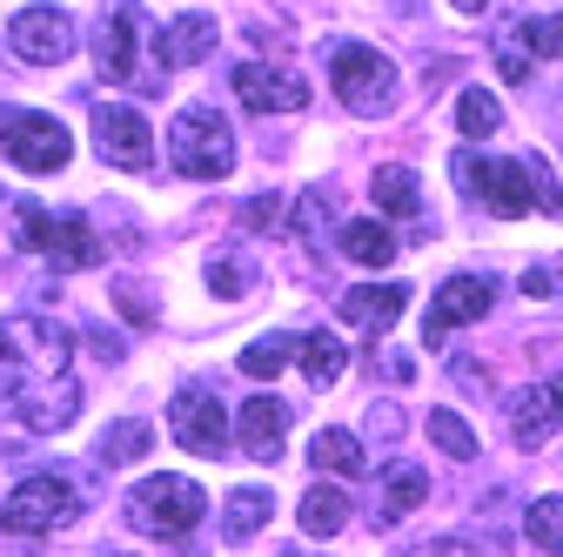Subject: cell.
Wrapping results in <instances>:
<instances>
[{
	"mask_svg": "<svg viewBox=\"0 0 563 557\" xmlns=\"http://www.w3.org/2000/svg\"><path fill=\"white\" fill-rule=\"evenodd\" d=\"M95 149L114 168H148L155 162V134L134 108H95Z\"/></svg>",
	"mask_w": 563,
	"mask_h": 557,
	"instance_id": "11",
	"label": "cell"
},
{
	"mask_svg": "<svg viewBox=\"0 0 563 557\" xmlns=\"http://www.w3.org/2000/svg\"><path fill=\"white\" fill-rule=\"evenodd\" d=\"M201 511H208V491H201L195 477H148V483H141V491L128 498L134 531H155V537H181V531H195Z\"/></svg>",
	"mask_w": 563,
	"mask_h": 557,
	"instance_id": "5",
	"label": "cell"
},
{
	"mask_svg": "<svg viewBox=\"0 0 563 557\" xmlns=\"http://www.w3.org/2000/svg\"><path fill=\"white\" fill-rule=\"evenodd\" d=\"M235 95L255 114H296V108H309V81L289 75V67H262V61L235 67Z\"/></svg>",
	"mask_w": 563,
	"mask_h": 557,
	"instance_id": "12",
	"label": "cell"
},
{
	"mask_svg": "<svg viewBox=\"0 0 563 557\" xmlns=\"http://www.w3.org/2000/svg\"><path fill=\"white\" fill-rule=\"evenodd\" d=\"M497 67H504V81H530V47H523V34H504L497 41Z\"/></svg>",
	"mask_w": 563,
	"mask_h": 557,
	"instance_id": "33",
	"label": "cell"
},
{
	"mask_svg": "<svg viewBox=\"0 0 563 557\" xmlns=\"http://www.w3.org/2000/svg\"><path fill=\"white\" fill-rule=\"evenodd\" d=\"M517 34H523V47H530L537 61H556V54H563V14H537V21H517Z\"/></svg>",
	"mask_w": 563,
	"mask_h": 557,
	"instance_id": "31",
	"label": "cell"
},
{
	"mask_svg": "<svg viewBox=\"0 0 563 557\" xmlns=\"http://www.w3.org/2000/svg\"><path fill=\"white\" fill-rule=\"evenodd\" d=\"M8 41H14L21 61H34V67H60L67 54H75V21H67L60 8H21V14L8 21Z\"/></svg>",
	"mask_w": 563,
	"mask_h": 557,
	"instance_id": "9",
	"label": "cell"
},
{
	"mask_svg": "<svg viewBox=\"0 0 563 557\" xmlns=\"http://www.w3.org/2000/svg\"><path fill=\"white\" fill-rule=\"evenodd\" d=\"M148 444H155V430H148V424H134V416H128V424H108V430H101L95 457H101L108 470H121V463H134L141 450H148Z\"/></svg>",
	"mask_w": 563,
	"mask_h": 557,
	"instance_id": "28",
	"label": "cell"
},
{
	"mask_svg": "<svg viewBox=\"0 0 563 557\" xmlns=\"http://www.w3.org/2000/svg\"><path fill=\"white\" fill-rule=\"evenodd\" d=\"M416 504H430V470H422V463H389V470H383V511H376V524L389 531V524H402Z\"/></svg>",
	"mask_w": 563,
	"mask_h": 557,
	"instance_id": "16",
	"label": "cell"
},
{
	"mask_svg": "<svg viewBox=\"0 0 563 557\" xmlns=\"http://www.w3.org/2000/svg\"><path fill=\"white\" fill-rule=\"evenodd\" d=\"M262 524H268V491H262V483H235L229 504H222V537L229 544H249Z\"/></svg>",
	"mask_w": 563,
	"mask_h": 557,
	"instance_id": "20",
	"label": "cell"
},
{
	"mask_svg": "<svg viewBox=\"0 0 563 557\" xmlns=\"http://www.w3.org/2000/svg\"><path fill=\"white\" fill-rule=\"evenodd\" d=\"M168 162L195 182H222L235 168V134L222 114H208V108H181L175 128H168Z\"/></svg>",
	"mask_w": 563,
	"mask_h": 557,
	"instance_id": "3",
	"label": "cell"
},
{
	"mask_svg": "<svg viewBox=\"0 0 563 557\" xmlns=\"http://www.w3.org/2000/svg\"><path fill=\"white\" fill-rule=\"evenodd\" d=\"M216 41H222L216 14H181L155 34V67H195V61L216 54Z\"/></svg>",
	"mask_w": 563,
	"mask_h": 557,
	"instance_id": "14",
	"label": "cell"
},
{
	"mask_svg": "<svg viewBox=\"0 0 563 557\" xmlns=\"http://www.w3.org/2000/svg\"><path fill=\"white\" fill-rule=\"evenodd\" d=\"M523 531H530V544L543 557H563V498H537L530 517H523Z\"/></svg>",
	"mask_w": 563,
	"mask_h": 557,
	"instance_id": "29",
	"label": "cell"
},
{
	"mask_svg": "<svg viewBox=\"0 0 563 557\" xmlns=\"http://www.w3.org/2000/svg\"><path fill=\"white\" fill-rule=\"evenodd\" d=\"M450 8H463V14H483V8H489V0H450Z\"/></svg>",
	"mask_w": 563,
	"mask_h": 557,
	"instance_id": "40",
	"label": "cell"
},
{
	"mask_svg": "<svg viewBox=\"0 0 563 557\" xmlns=\"http://www.w3.org/2000/svg\"><path fill=\"white\" fill-rule=\"evenodd\" d=\"M275 216H282V201H275V195H255V201H242V222H249V229H268Z\"/></svg>",
	"mask_w": 563,
	"mask_h": 557,
	"instance_id": "36",
	"label": "cell"
},
{
	"mask_svg": "<svg viewBox=\"0 0 563 557\" xmlns=\"http://www.w3.org/2000/svg\"><path fill=\"white\" fill-rule=\"evenodd\" d=\"M282 437H289V409H282L275 396H249V403H242V424H235L242 457L275 463V457H282Z\"/></svg>",
	"mask_w": 563,
	"mask_h": 557,
	"instance_id": "15",
	"label": "cell"
},
{
	"mask_svg": "<svg viewBox=\"0 0 563 557\" xmlns=\"http://www.w3.org/2000/svg\"><path fill=\"white\" fill-rule=\"evenodd\" d=\"M168 430H175V444L195 450V457H222V450H229V416H222V403L208 396V390H181V396L168 403Z\"/></svg>",
	"mask_w": 563,
	"mask_h": 557,
	"instance_id": "8",
	"label": "cell"
},
{
	"mask_svg": "<svg viewBox=\"0 0 563 557\" xmlns=\"http://www.w3.org/2000/svg\"><path fill=\"white\" fill-rule=\"evenodd\" d=\"M402 303H409V290L402 283H383V290H349L342 296V323H363V329H389L396 316H402Z\"/></svg>",
	"mask_w": 563,
	"mask_h": 557,
	"instance_id": "19",
	"label": "cell"
},
{
	"mask_svg": "<svg viewBox=\"0 0 563 557\" xmlns=\"http://www.w3.org/2000/svg\"><path fill=\"white\" fill-rule=\"evenodd\" d=\"M41 255H54V269H95V262H101V242H95V229H88L81 216H54Z\"/></svg>",
	"mask_w": 563,
	"mask_h": 557,
	"instance_id": "18",
	"label": "cell"
},
{
	"mask_svg": "<svg viewBox=\"0 0 563 557\" xmlns=\"http://www.w3.org/2000/svg\"><path fill=\"white\" fill-rule=\"evenodd\" d=\"M456 128L470 134V142H489V134L504 128V101L483 95V88H463V95H456Z\"/></svg>",
	"mask_w": 563,
	"mask_h": 557,
	"instance_id": "26",
	"label": "cell"
},
{
	"mask_svg": "<svg viewBox=\"0 0 563 557\" xmlns=\"http://www.w3.org/2000/svg\"><path fill=\"white\" fill-rule=\"evenodd\" d=\"M296 517H302V531H309V537H335V531L349 524V498L335 491V483H309V498H302V511H296Z\"/></svg>",
	"mask_w": 563,
	"mask_h": 557,
	"instance_id": "24",
	"label": "cell"
},
{
	"mask_svg": "<svg viewBox=\"0 0 563 557\" xmlns=\"http://www.w3.org/2000/svg\"><path fill=\"white\" fill-rule=\"evenodd\" d=\"M369 195H376V208H389V216H422V188H416V175H409L402 162H389V168H376V182H369Z\"/></svg>",
	"mask_w": 563,
	"mask_h": 557,
	"instance_id": "25",
	"label": "cell"
},
{
	"mask_svg": "<svg viewBox=\"0 0 563 557\" xmlns=\"http://www.w3.org/2000/svg\"><path fill=\"white\" fill-rule=\"evenodd\" d=\"M329 81H335V101H342L349 114H363V121L389 114V108H396V95H402L396 61H389V54H376V47H335Z\"/></svg>",
	"mask_w": 563,
	"mask_h": 557,
	"instance_id": "2",
	"label": "cell"
},
{
	"mask_svg": "<svg viewBox=\"0 0 563 557\" xmlns=\"http://www.w3.org/2000/svg\"><path fill=\"white\" fill-rule=\"evenodd\" d=\"M309 463L329 470V477H363V470H369L363 444L349 437V430H316V437H309Z\"/></svg>",
	"mask_w": 563,
	"mask_h": 557,
	"instance_id": "22",
	"label": "cell"
},
{
	"mask_svg": "<svg viewBox=\"0 0 563 557\" xmlns=\"http://www.w3.org/2000/svg\"><path fill=\"white\" fill-rule=\"evenodd\" d=\"M430 444H437L443 457H456V463H470V457H476V430L463 424L456 409H430Z\"/></svg>",
	"mask_w": 563,
	"mask_h": 557,
	"instance_id": "30",
	"label": "cell"
},
{
	"mask_svg": "<svg viewBox=\"0 0 563 557\" xmlns=\"http://www.w3.org/2000/svg\"><path fill=\"white\" fill-rule=\"evenodd\" d=\"M456 182H463L470 195H483L504 222H517V216H530V208H537L523 162H476V155H456Z\"/></svg>",
	"mask_w": 563,
	"mask_h": 557,
	"instance_id": "7",
	"label": "cell"
},
{
	"mask_svg": "<svg viewBox=\"0 0 563 557\" xmlns=\"http://www.w3.org/2000/svg\"><path fill=\"white\" fill-rule=\"evenodd\" d=\"M409 557H470L456 537H443V544H422V550H409Z\"/></svg>",
	"mask_w": 563,
	"mask_h": 557,
	"instance_id": "39",
	"label": "cell"
},
{
	"mask_svg": "<svg viewBox=\"0 0 563 557\" xmlns=\"http://www.w3.org/2000/svg\"><path fill=\"white\" fill-rule=\"evenodd\" d=\"M208 283H216V296H249L255 269H249L242 255H216V262H208Z\"/></svg>",
	"mask_w": 563,
	"mask_h": 557,
	"instance_id": "32",
	"label": "cell"
},
{
	"mask_svg": "<svg viewBox=\"0 0 563 557\" xmlns=\"http://www.w3.org/2000/svg\"><path fill=\"white\" fill-rule=\"evenodd\" d=\"M556 275H563V262L556 269H530L523 275V296H556Z\"/></svg>",
	"mask_w": 563,
	"mask_h": 557,
	"instance_id": "37",
	"label": "cell"
},
{
	"mask_svg": "<svg viewBox=\"0 0 563 557\" xmlns=\"http://www.w3.org/2000/svg\"><path fill=\"white\" fill-rule=\"evenodd\" d=\"M75 342L47 316H8L0 323V403L21 409L27 430H67L81 416V390L67 376Z\"/></svg>",
	"mask_w": 563,
	"mask_h": 557,
	"instance_id": "1",
	"label": "cell"
},
{
	"mask_svg": "<svg viewBox=\"0 0 563 557\" xmlns=\"http://www.w3.org/2000/svg\"><path fill=\"white\" fill-rule=\"evenodd\" d=\"M556 424H563V383H530V390L510 396V437H517V450L550 444Z\"/></svg>",
	"mask_w": 563,
	"mask_h": 557,
	"instance_id": "13",
	"label": "cell"
},
{
	"mask_svg": "<svg viewBox=\"0 0 563 557\" xmlns=\"http://www.w3.org/2000/svg\"><path fill=\"white\" fill-rule=\"evenodd\" d=\"M296 342H302V336H262V342H249V350H242V376H255V383L268 376V383H275L282 370L296 363Z\"/></svg>",
	"mask_w": 563,
	"mask_h": 557,
	"instance_id": "27",
	"label": "cell"
},
{
	"mask_svg": "<svg viewBox=\"0 0 563 557\" xmlns=\"http://www.w3.org/2000/svg\"><path fill=\"white\" fill-rule=\"evenodd\" d=\"M108 557H128V550H108Z\"/></svg>",
	"mask_w": 563,
	"mask_h": 557,
	"instance_id": "41",
	"label": "cell"
},
{
	"mask_svg": "<svg viewBox=\"0 0 563 557\" xmlns=\"http://www.w3.org/2000/svg\"><path fill=\"white\" fill-rule=\"evenodd\" d=\"M296 363H302V376H309L316 390H329V383L349 370V350H342V342L322 329V336H302V342H296Z\"/></svg>",
	"mask_w": 563,
	"mask_h": 557,
	"instance_id": "23",
	"label": "cell"
},
{
	"mask_svg": "<svg viewBox=\"0 0 563 557\" xmlns=\"http://www.w3.org/2000/svg\"><path fill=\"white\" fill-rule=\"evenodd\" d=\"M47 229H54V216H47V208H21V249H47Z\"/></svg>",
	"mask_w": 563,
	"mask_h": 557,
	"instance_id": "35",
	"label": "cell"
},
{
	"mask_svg": "<svg viewBox=\"0 0 563 557\" xmlns=\"http://www.w3.org/2000/svg\"><path fill=\"white\" fill-rule=\"evenodd\" d=\"M523 168H530V195H537V208H550V216H556L563 195H556V182H550V162L537 155V162H523Z\"/></svg>",
	"mask_w": 563,
	"mask_h": 557,
	"instance_id": "34",
	"label": "cell"
},
{
	"mask_svg": "<svg viewBox=\"0 0 563 557\" xmlns=\"http://www.w3.org/2000/svg\"><path fill=\"white\" fill-rule=\"evenodd\" d=\"M134 41H141V8H114V21L101 28V75L108 81H134Z\"/></svg>",
	"mask_w": 563,
	"mask_h": 557,
	"instance_id": "17",
	"label": "cell"
},
{
	"mask_svg": "<svg viewBox=\"0 0 563 557\" xmlns=\"http://www.w3.org/2000/svg\"><path fill=\"white\" fill-rule=\"evenodd\" d=\"M0 149H8V162H14V168H27V175H54L67 155H75V134H67L54 114L0 108Z\"/></svg>",
	"mask_w": 563,
	"mask_h": 557,
	"instance_id": "6",
	"label": "cell"
},
{
	"mask_svg": "<svg viewBox=\"0 0 563 557\" xmlns=\"http://www.w3.org/2000/svg\"><path fill=\"white\" fill-rule=\"evenodd\" d=\"M121 309H128V316H134V323H148V316H155V309H148V303H141V290H134V283H128V290H121Z\"/></svg>",
	"mask_w": 563,
	"mask_h": 557,
	"instance_id": "38",
	"label": "cell"
},
{
	"mask_svg": "<svg viewBox=\"0 0 563 557\" xmlns=\"http://www.w3.org/2000/svg\"><path fill=\"white\" fill-rule=\"evenodd\" d=\"M335 249L356 262V269H389V262H396V236H389L383 222H349V229L335 236Z\"/></svg>",
	"mask_w": 563,
	"mask_h": 557,
	"instance_id": "21",
	"label": "cell"
},
{
	"mask_svg": "<svg viewBox=\"0 0 563 557\" xmlns=\"http://www.w3.org/2000/svg\"><path fill=\"white\" fill-rule=\"evenodd\" d=\"M476 316H489V275H450V283L437 290V303H430V316H422V342L437 350L450 329H463Z\"/></svg>",
	"mask_w": 563,
	"mask_h": 557,
	"instance_id": "10",
	"label": "cell"
},
{
	"mask_svg": "<svg viewBox=\"0 0 563 557\" xmlns=\"http://www.w3.org/2000/svg\"><path fill=\"white\" fill-rule=\"evenodd\" d=\"M75 517H81V491L67 477H27L8 491V504H0V531H14V537H47Z\"/></svg>",
	"mask_w": 563,
	"mask_h": 557,
	"instance_id": "4",
	"label": "cell"
}]
</instances>
